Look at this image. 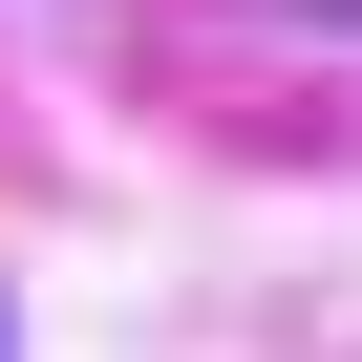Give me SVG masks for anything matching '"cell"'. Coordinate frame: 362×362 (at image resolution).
<instances>
[{
  "label": "cell",
  "instance_id": "1",
  "mask_svg": "<svg viewBox=\"0 0 362 362\" xmlns=\"http://www.w3.org/2000/svg\"><path fill=\"white\" fill-rule=\"evenodd\" d=\"M320 22H362V0H320Z\"/></svg>",
  "mask_w": 362,
  "mask_h": 362
}]
</instances>
